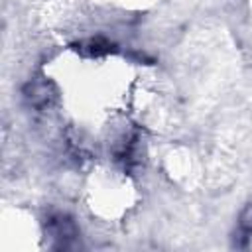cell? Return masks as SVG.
<instances>
[{
	"instance_id": "obj_1",
	"label": "cell",
	"mask_w": 252,
	"mask_h": 252,
	"mask_svg": "<svg viewBox=\"0 0 252 252\" xmlns=\"http://www.w3.org/2000/svg\"><path fill=\"white\" fill-rule=\"evenodd\" d=\"M47 232L55 238V248H69L77 236V226L67 215L55 213L47 219Z\"/></svg>"
},
{
	"instance_id": "obj_2",
	"label": "cell",
	"mask_w": 252,
	"mask_h": 252,
	"mask_svg": "<svg viewBox=\"0 0 252 252\" xmlns=\"http://www.w3.org/2000/svg\"><path fill=\"white\" fill-rule=\"evenodd\" d=\"M24 93H26L28 102L33 104V106H43V104H47V102L51 100V96H53V89H51V85L45 83V81H33V83H30Z\"/></svg>"
},
{
	"instance_id": "obj_3",
	"label": "cell",
	"mask_w": 252,
	"mask_h": 252,
	"mask_svg": "<svg viewBox=\"0 0 252 252\" xmlns=\"http://www.w3.org/2000/svg\"><path fill=\"white\" fill-rule=\"evenodd\" d=\"M79 49L83 53H87V55H104V53H108L112 49V43L102 39V37H91V39L83 41L79 45Z\"/></svg>"
},
{
	"instance_id": "obj_4",
	"label": "cell",
	"mask_w": 252,
	"mask_h": 252,
	"mask_svg": "<svg viewBox=\"0 0 252 252\" xmlns=\"http://www.w3.org/2000/svg\"><path fill=\"white\" fill-rule=\"evenodd\" d=\"M238 232H242L246 236L252 234V203H248L238 217Z\"/></svg>"
}]
</instances>
